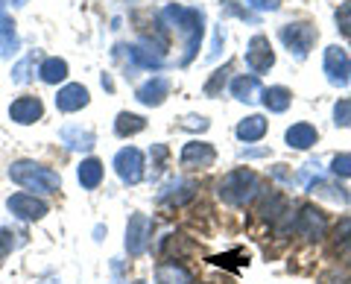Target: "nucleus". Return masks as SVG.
<instances>
[{
  "label": "nucleus",
  "mask_w": 351,
  "mask_h": 284,
  "mask_svg": "<svg viewBox=\"0 0 351 284\" xmlns=\"http://www.w3.org/2000/svg\"><path fill=\"white\" fill-rule=\"evenodd\" d=\"M191 196H193V185H191V182L173 179L167 188L158 193V200H161V202H184V200H191Z\"/></svg>",
  "instance_id": "25"
},
{
  "label": "nucleus",
  "mask_w": 351,
  "mask_h": 284,
  "mask_svg": "<svg viewBox=\"0 0 351 284\" xmlns=\"http://www.w3.org/2000/svg\"><path fill=\"white\" fill-rule=\"evenodd\" d=\"M18 32H15V21L9 18L6 12V6H3V0H0V56H15L18 53Z\"/></svg>",
  "instance_id": "13"
},
{
  "label": "nucleus",
  "mask_w": 351,
  "mask_h": 284,
  "mask_svg": "<svg viewBox=\"0 0 351 284\" xmlns=\"http://www.w3.org/2000/svg\"><path fill=\"white\" fill-rule=\"evenodd\" d=\"M147 129V120L141 115H129V112H120L117 120H114V132L120 138H129V135H138Z\"/></svg>",
  "instance_id": "22"
},
{
  "label": "nucleus",
  "mask_w": 351,
  "mask_h": 284,
  "mask_svg": "<svg viewBox=\"0 0 351 284\" xmlns=\"http://www.w3.org/2000/svg\"><path fill=\"white\" fill-rule=\"evenodd\" d=\"M348 73H351V62L346 56V50L331 45L325 50V76H328V82L337 85V88H346V85H348Z\"/></svg>",
  "instance_id": "6"
},
{
  "label": "nucleus",
  "mask_w": 351,
  "mask_h": 284,
  "mask_svg": "<svg viewBox=\"0 0 351 284\" xmlns=\"http://www.w3.org/2000/svg\"><path fill=\"white\" fill-rule=\"evenodd\" d=\"M263 135H267V120H263L261 115H252V117L237 123V138L240 141H261Z\"/></svg>",
  "instance_id": "21"
},
{
  "label": "nucleus",
  "mask_w": 351,
  "mask_h": 284,
  "mask_svg": "<svg viewBox=\"0 0 351 284\" xmlns=\"http://www.w3.org/2000/svg\"><path fill=\"white\" fill-rule=\"evenodd\" d=\"M114 170L123 185H138L144 179V152L138 147H126L114 156Z\"/></svg>",
  "instance_id": "5"
},
{
  "label": "nucleus",
  "mask_w": 351,
  "mask_h": 284,
  "mask_svg": "<svg viewBox=\"0 0 351 284\" xmlns=\"http://www.w3.org/2000/svg\"><path fill=\"white\" fill-rule=\"evenodd\" d=\"M32 64H36V53H29V56L24 59V62H18L15 68H12V80L18 82V85H24V82H29V71H32Z\"/></svg>",
  "instance_id": "30"
},
{
  "label": "nucleus",
  "mask_w": 351,
  "mask_h": 284,
  "mask_svg": "<svg viewBox=\"0 0 351 284\" xmlns=\"http://www.w3.org/2000/svg\"><path fill=\"white\" fill-rule=\"evenodd\" d=\"M261 193V179L255 170H232L228 176L219 182V196L228 202V205H249L255 196Z\"/></svg>",
  "instance_id": "3"
},
{
  "label": "nucleus",
  "mask_w": 351,
  "mask_h": 284,
  "mask_svg": "<svg viewBox=\"0 0 351 284\" xmlns=\"http://www.w3.org/2000/svg\"><path fill=\"white\" fill-rule=\"evenodd\" d=\"M281 41H284V47L290 50V56L304 59L316 41V27L304 24V21H295V24L281 27Z\"/></svg>",
  "instance_id": "4"
},
{
  "label": "nucleus",
  "mask_w": 351,
  "mask_h": 284,
  "mask_svg": "<svg viewBox=\"0 0 351 284\" xmlns=\"http://www.w3.org/2000/svg\"><path fill=\"white\" fill-rule=\"evenodd\" d=\"M287 209V202H284V196L281 193H272L267 202L261 205V217H267V220H276V217H281L278 211Z\"/></svg>",
  "instance_id": "29"
},
{
  "label": "nucleus",
  "mask_w": 351,
  "mask_h": 284,
  "mask_svg": "<svg viewBox=\"0 0 351 284\" xmlns=\"http://www.w3.org/2000/svg\"><path fill=\"white\" fill-rule=\"evenodd\" d=\"M307 188H311V193L328 196V200H334V202H339V205H351V196H348L343 188H334V185L322 182L319 176H316V182H311V185H307Z\"/></svg>",
  "instance_id": "27"
},
{
  "label": "nucleus",
  "mask_w": 351,
  "mask_h": 284,
  "mask_svg": "<svg viewBox=\"0 0 351 284\" xmlns=\"http://www.w3.org/2000/svg\"><path fill=\"white\" fill-rule=\"evenodd\" d=\"M149 232H152V220L147 214H132L129 226H126V249L129 255H141L149 244Z\"/></svg>",
  "instance_id": "7"
},
{
  "label": "nucleus",
  "mask_w": 351,
  "mask_h": 284,
  "mask_svg": "<svg viewBox=\"0 0 351 284\" xmlns=\"http://www.w3.org/2000/svg\"><path fill=\"white\" fill-rule=\"evenodd\" d=\"M161 21L184 38V53H182L179 64H191L196 50H199V45H202V36H205V15L199 12V9H184V6L170 3L161 12Z\"/></svg>",
  "instance_id": "1"
},
{
  "label": "nucleus",
  "mask_w": 351,
  "mask_h": 284,
  "mask_svg": "<svg viewBox=\"0 0 351 284\" xmlns=\"http://www.w3.org/2000/svg\"><path fill=\"white\" fill-rule=\"evenodd\" d=\"M62 144L68 147V150H76V152H88L94 147V132L91 129H82V126H64L62 129Z\"/></svg>",
  "instance_id": "16"
},
{
  "label": "nucleus",
  "mask_w": 351,
  "mask_h": 284,
  "mask_svg": "<svg viewBox=\"0 0 351 284\" xmlns=\"http://www.w3.org/2000/svg\"><path fill=\"white\" fill-rule=\"evenodd\" d=\"M29 0H12V6H27Z\"/></svg>",
  "instance_id": "38"
},
{
  "label": "nucleus",
  "mask_w": 351,
  "mask_h": 284,
  "mask_svg": "<svg viewBox=\"0 0 351 284\" xmlns=\"http://www.w3.org/2000/svg\"><path fill=\"white\" fill-rule=\"evenodd\" d=\"M41 115H44V106H41L38 97H21V100H15L12 106H9V117H12L15 123H21V126L36 123Z\"/></svg>",
  "instance_id": "12"
},
{
  "label": "nucleus",
  "mask_w": 351,
  "mask_h": 284,
  "mask_svg": "<svg viewBox=\"0 0 351 284\" xmlns=\"http://www.w3.org/2000/svg\"><path fill=\"white\" fill-rule=\"evenodd\" d=\"M12 237H15V235L9 232V228H0V264H3V258L12 252V246H15Z\"/></svg>",
  "instance_id": "34"
},
{
  "label": "nucleus",
  "mask_w": 351,
  "mask_h": 284,
  "mask_svg": "<svg viewBox=\"0 0 351 284\" xmlns=\"http://www.w3.org/2000/svg\"><path fill=\"white\" fill-rule=\"evenodd\" d=\"M325 214L316 209V205H304L299 220H295V232H299L304 240H322L325 237Z\"/></svg>",
  "instance_id": "9"
},
{
  "label": "nucleus",
  "mask_w": 351,
  "mask_h": 284,
  "mask_svg": "<svg viewBox=\"0 0 351 284\" xmlns=\"http://www.w3.org/2000/svg\"><path fill=\"white\" fill-rule=\"evenodd\" d=\"M170 94V80L167 76H152L149 82H144L138 88V100L144 106H161L164 100H167Z\"/></svg>",
  "instance_id": "14"
},
{
  "label": "nucleus",
  "mask_w": 351,
  "mask_h": 284,
  "mask_svg": "<svg viewBox=\"0 0 351 284\" xmlns=\"http://www.w3.org/2000/svg\"><path fill=\"white\" fill-rule=\"evenodd\" d=\"M255 9H263V12H272V9H278V0H249Z\"/></svg>",
  "instance_id": "36"
},
{
  "label": "nucleus",
  "mask_w": 351,
  "mask_h": 284,
  "mask_svg": "<svg viewBox=\"0 0 351 284\" xmlns=\"http://www.w3.org/2000/svg\"><path fill=\"white\" fill-rule=\"evenodd\" d=\"M246 64L255 73H263V71H269L272 64H276V53H272V45H269L267 36H255V38L249 41V47H246Z\"/></svg>",
  "instance_id": "8"
},
{
  "label": "nucleus",
  "mask_w": 351,
  "mask_h": 284,
  "mask_svg": "<svg viewBox=\"0 0 351 284\" xmlns=\"http://www.w3.org/2000/svg\"><path fill=\"white\" fill-rule=\"evenodd\" d=\"M126 50H129V59L135 62L138 68H149L152 71V68H161L164 64V56L149 45V41H141V45H132Z\"/></svg>",
  "instance_id": "17"
},
{
  "label": "nucleus",
  "mask_w": 351,
  "mask_h": 284,
  "mask_svg": "<svg viewBox=\"0 0 351 284\" xmlns=\"http://www.w3.org/2000/svg\"><path fill=\"white\" fill-rule=\"evenodd\" d=\"M334 237H337V249L339 252L351 255V217H343L334 228Z\"/></svg>",
  "instance_id": "28"
},
{
  "label": "nucleus",
  "mask_w": 351,
  "mask_h": 284,
  "mask_svg": "<svg viewBox=\"0 0 351 284\" xmlns=\"http://www.w3.org/2000/svg\"><path fill=\"white\" fill-rule=\"evenodd\" d=\"M293 100V94L284 88V85H276V88L263 91V103H267L269 112H287V106Z\"/></svg>",
  "instance_id": "26"
},
{
  "label": "nucleus",
  "mask_w": 351,
  "mask_h": 284,
  "mask_svg": "<svg viewBox=\"0 0 351 284\" xmlns=\"http://www.w3.org/2000/svg\"><path fill=\"white\" fill-rule=\"evenodd\" d=\"M287 144L295 150H311L316 144V129L311 123H295L287 129Z\"/></svg>",
  "instance_id": "20"
},
{
  "label": "nucleus",
  "mask_w": 351,
  "mask_h": 284,
  "mask_svg": "<svg viewBox=\"0 0 351 284\" xmlns=\"http://www.w3.org/2000/svg\"><path fill=\"white\" fill-rule=\"evenodd\" d=\"M76 176H80V185L82 188H97V185L103 182V165L97 158H85L82 165H80V170H76Z\"/></svg>",
  "instance_id": "23"
},
{
  "label": "nucleus",
  "mask_w": 351,
  "mask_h": 284,
  "mask_svg": "<svg viewBox=\"0 0 351 284\" xmlns=\"http://www.w3.org/2000/svg\"><path fill=\"white\" fill-rule=\"evenodd\" d=\"M41 80L47 82V85H56V82H62L64 76H68V62L64 59H59V56H53V59H44L41 62Z\"/></svg>",
  "instance_id": "24"
},
{
  "label": "nucleus",
  "mask_w": 351,
  "mask_h": 284,
  "mask_svg": "<svg viewBox=\"0 0 351 284\" xmlns=\"http://www.w3.org/2000/svg\"><path fill=\"white\" fill-rule=\"evenodd\" d=\"M228 71H232V68H228V64H226V68H219V71H214V76H211V80H208V85H205V94H208V97L219 94V88H223V85H226V76H228Z\"/></svg>",
  "instance_id": "31"
},
{
  "label": "nucleus",
  "mask_w": 351,
  "mask_h": 284,
  "mask_svg": "<svg viewBox=\"0 0 351 284\" xmlns=\"http://www.w3.org/2000/svg\"><path fill=\"white\" fill-rule=\"evenodd\" d=\"M56 106H59V112H80L82 106H88V88L80 82L64 85L56 97Z\"/></svg>",
  "instance_id": "15"
},
{
  "label": "nucleus",
  "mask_w": 351,
  "mask_h": 284,
  "mask_svg": "<svg viewBox=\"0 0 351 284\" xmlns=\"http://www.w3.org/2000/svg\"><path fill=\"white\" fill-rule=\"evenodd\" d=\"M9 211H12L15 217H21V220H41L44 214H47V205H44L41 200H36V196L29 193H15L6 200Z\"/></svg>",
  "instance_id": "11"
},
{
  "label": "nucleus",
  "mask_w": 351,
  "mask_h": 284,
  "mask_svg": "<svg viewBox=\"0 0 351 284\" xmlns=\"http://www.w3.org/2000/svg\"><path fill=\"white\" fill-rule=\"evenodd\" d=\"M331 170H334V176L348 179V176H351V152H343V156H337Z\"/></svg>",
  "instance_id": "33"
},
{
  "label": "nucleus",
  "mask_w": 351,
  "mask_h": 284,
  "mask_svg": "<svg viewBox=\"0 0 351 284\" xmlns=\"http://www.w3.org/2000/svg\"><path fill=\"white\" fill-rule=\"evenodd\" d=\"M334 123L337 126H351V100H339L334 106Z\"/></svg>",
  "instance_id": "32"
},
{
  "label": "nucleus",
  "mask_w": 351,
  "mask_h": 284,
  "mask_svg": "<svg viewBox=\"0 0 351 284\" xmlns=\"http://www.w3.org/2000/svg\"><path fill=\"white\" fill-rule=\"evenodd\" d=\"M217 161V152L211 144H202V141H191L182 150V167L188 170H208Z\"/></svg>",
  "instance_id": "10"
},
{
  "label": "nucleus",
  "mask_w": 351,
  "mask_h": 284,
  "mask_svg": "<svg viewBox=\"0 0 351 284\" xmlns=\"http://www.w3.org/2000/svg\"><path fill=\"white\" fill-rule=\"evenodd\" d=\"M9 179L27 191H36V193H56L62 188L59 173L50 167H41L36 161H15V165L9 167Z\"/></svg>",
  "instance_id": "2"
},
{
  "label": "nucleus",
  "mask_w": 351,
  "mask_h": 284,
  "mask_svg": "<svg viewBox=\"0 0 351 284\" xmlns=\"http://www.w3.org/2000/svg\"><path fill=\"white\" fill-rule=\"evenodd\" d=\"M232 94L240 103H258L263 97V88H261L258 76H240V80L232 82Z\"/></svg>",
  "instance_id": "18"
},
{
  "label": "nucleus",
  "mask_w": 351,
  "mask_h": 284,
  "mask_svg": "<svg viewBox=\"0 0 351 284\" xmlns=\"http://www.w3.org/2000/svg\"><path fill=\"white\" fill-rule=\"evenodd\" d=\"M337 27L343 29L346 36L351 38V3H348V6H343V9L337 12Z\"/></svg>",
  "instance_id": "35"
},
{
  "label": "nucleus",
  "mask_w": 351,
  "mask_h": 284,
  "mask_svg": "<svg viewBox=\"0 0 351 284\" xmlns=\"http://www.w3.org/2000/svg\"><path fill=\"white\" fill-rule=\"evenodd\" d=\"M182 126H188V129H208V120L205 117H184Z\"/></svg>",
  "instance_id": "37"
},
{
  "label": "nucleus",
  "mask_w": 351,
  "mask_h": 284,
  "mask_svg": "<svg viewBox=\"0 0 351 284\" xmlns=\"http://www.w3.org/2000/svg\"><path fill=\"white\" fill-rule=\"evenodd\" d=\"M158 284H193V276L182 264L176 261H167V264H158V272H156Z\"/></svg>",
  "instance_id": "19"
}]
</instances>
